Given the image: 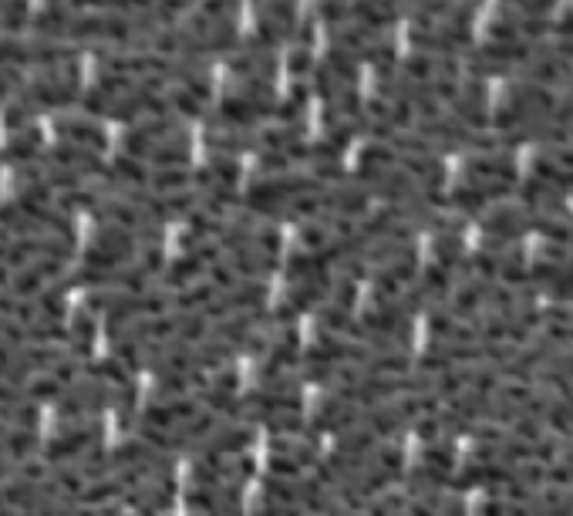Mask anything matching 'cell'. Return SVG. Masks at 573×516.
<instances>
[{"label": "cell", "instance_id": "cell-1", "mask_svg": "<svg viewBox=\"0 0 573 516\" xmlns=\"http://www.w3.org/2000/svg\"><path fill=\"white\" fill-rule=\"evenodd\" d=\"M553 105H557V102H553L550 88L523 81V85H516L513 92H509L503 108H499L496 122H499V129H503V132H513L516 125L533 122V119H540V115H547Z\"/></svg>", "mask_w": 573, "mask_h": 516}, {"label": "cell", "instance_id": "cell-2", "mask_svg": "<svg viewBox=\"0 0 573 516\" xmlns=\"http://www.w3.org/2000/svg\"><path fill=\"white\" fill-rule=\"evenodd\" d=\"M486 226V233L493 240H503V243H516V237H523L526 230H533V216L530 210H513V206H506V210H493L482 220Z\"/></svg>", "mask_w": 573, "mask_h": 516}, {"label": "cell", "instance_id": "cell-3", "mask_svg": "<svg viewBox=\"0 0 573 516\" xmlns=\"http://www.w3.org/2000/svg\"><path fill=\"white\" fill-rule=\"evenodd\" d=\"M469 179H476V183H513L516 179V166L509 156H479L469 162Z\"/></svg>", "mask_w": 573, "mask_h": 516}, {"label": "cell", "instance_id": "cell-4", "mask_svg": "<svg viewBox=\"0 0 573 516\" xmlns=\"http://www.w3.org/2000/svg\"><path fill=\"white\" fill-rule=\"evenodd\" d=\"M506 14H523V17H547L557 0H503Z\"/></svg>", "mask_w": 573, "mask_h": 516}, {"label": "cell", "instance_id": "cell-5", "mask_svg": "<svg viewBox=\"0 0 573 516\" xmlns=\"http://www.w3.org/2000/svg\"><path fill=\"white\" fill-rule=\"evenodd\" d=\"M557 34H563V38H573V4L567 7V11L560 14V21H557Z\"/></svg>", "mask_w": 573, "mask_h": 516}]
</instances>
